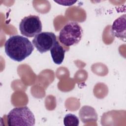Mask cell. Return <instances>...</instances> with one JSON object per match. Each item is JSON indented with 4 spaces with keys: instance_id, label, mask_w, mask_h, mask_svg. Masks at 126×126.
Returning a JSON list of instances; mask_svg holds the SVG:
<instances>
[{
    "instance_id": "6da1fadb",
    "label": "cell",
    "mask_w": 126,
    "mask_h": 126,
    "mask_svg": "<svg viewBox=\"0 0 126 126\" xmlns=\"http://www.w3.org/2000/svg\"><path fill=\"white\" fill-rule=\"evenodd\" d=\"M6 54L12 60L20 62L31 55L34 50L32 43L19 35L10 36L4 44Z\"/></svg>"
},
{
    "instance_id": "7a4b0ae2",
    "label": "cell",
    "mask_w": 126,
    "mask_h": 126,
    "mask_svg": "<svg viewBox=\"0 0 126 126\" xmlns=\"http://www.w3.org/2000/svg\"><path fill=\"white\" fill-rule=\"evenodd\" d=\"M7 118L9 126H33L35 125L34 116L26 106L14 108L8 114Z\"/></svg>"
},
{
    "instance_id": "3957f363",
    "label": "cell",
    "mask_w": 126,
    "mask_h": 126,
    "mask_svg": "<svg viewBox=\"0 0 126 126\" xmlns=\"http://www.w3.org/2000/svg\"><path fill=\"white\" fill-rule=\"evenodd\" d=\"M83 30L76 22H70L61 29L59 35L60 42L69 47L78 43L82 36Z\"/></svg>"
},
{
    "instance_id": "277c9868",
    "label": "cell",
    "mask_w": 126,
    "mask_h": 126,
    "mask_svg": "<svg viewBox=\"0 0 126 126\" xmlns=\"http://www.w3.org/2000/svg\"><path fill=\"white\" fill-rule=\"evenodd\" d=\"M42 25L39 17L30 15L23 18L19 24L21 33L28 37H32L41 32Z\"/></svg>"
},
{
    "instance_id": "5b68a950",
    "label": "cell",
    "mask_w": 126,
    "mask_h": 126,
    "mask_svg": "<svg viewBox=\"0 0 126 126\" xmlns=\"http://www.w3.org/2000/svg\"><path fill=\"white\" fill-rule=\"evenodd\" d=\"M57 41L53 32H41L34 36L32 43L39 53L43 54L50 50Z\"/></svg>"
},
{
    "instance_id": "8992f818",
    "label": "cell",
    "mask_w": 126,
    "mask_h": 126,
    "mask_svg": "<svg viewBox=\"0 0 126 126\" xmlns=\"http://www.w3.org/2000/svg\"><path fill=\"white\" fill-rule=\"evenodd\" d=\"M126 15L123 14L117 18L113 23L111 32L117 38L125 41L126 32Z\"/></svg>"
},
{
    "instance_id": "52a82bcc",
    "label": "cell",
    "mask_w": 126,
    "mask_h": 126,
    "mask_svg": "<svg viewBox=\"0 0 126 126\" xmlns=\"http://www.w3.org/2000/svg\"><path fill=\"white\" fill-rule=\"evenodd\" d=\"M79 115L81 121L84 124L97 120V114L95 110L90 106H82L79 111Z\"/></svg>"
},
{
    "instance_id": "ba28073f",
    "label": "cell",
    "mask_w": 126,
    "mask_h": 126,
    "mask_svg": "<svg viewBox=\"0 0 126 126\" xmlns=\"http://www.w3.org/2000/svg\"><path fill=\"white\" fill-rule=\"evenodd\" d=\"M65 50L57 41L50 49L51 57L54 63L57 64H61L64 58Z\"/></svg>"
},
{
    "instance_id": "9c48e42d",
    "label": "cell",
    "mask_w": 126,
    "mask_h": 126,
    "mask_svg": "<svg viewBox=\"0 0 126 126\" xmlns=\"http://www.w3.org/2000/svg\"><path fill=\"white\" fill-rule=\"evenodd\" d=\"M63 124L65 126H78L79 124V120L76 115L69 113L64 116Z\"/></svg>"
},
{
    "instance_id": "30bf717a",
    "label": "cell",
    "mask_w": 126,
    "mask_h": 126,
    "mask_svg": "<svg viewBox=\"0 0 126 126\" xmlns=\"http://www.w3.org/2000/svg\"><path fill=\"white\" fill-rule=\"evenodd\" d=\"M55 2L58 3L59 4L64 5V6H70L71 5H73L74 3H75L76 1H72V0H54Z\"/></svg>"
}]
</instances>
